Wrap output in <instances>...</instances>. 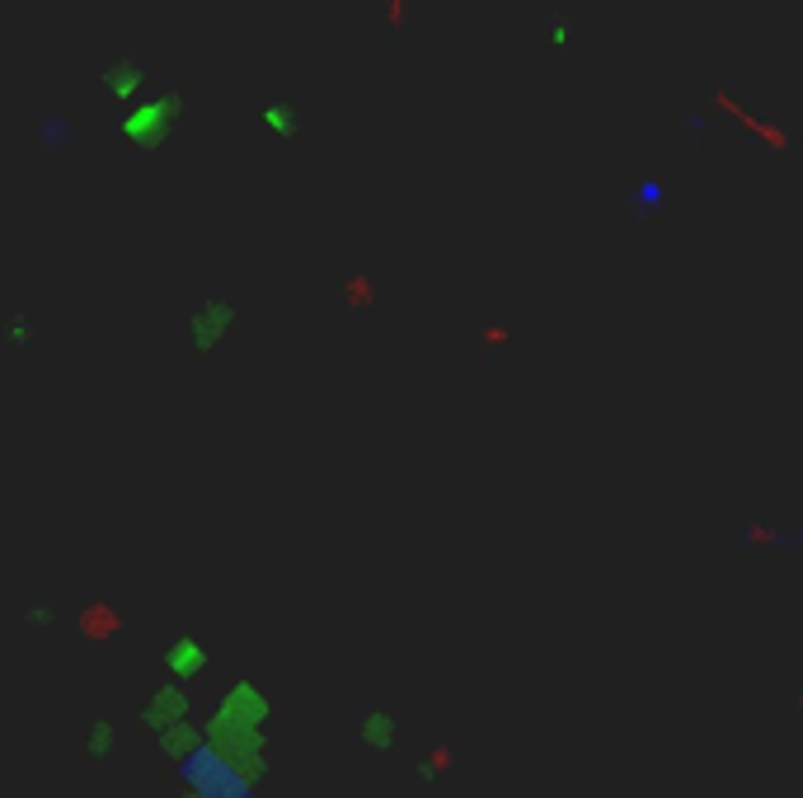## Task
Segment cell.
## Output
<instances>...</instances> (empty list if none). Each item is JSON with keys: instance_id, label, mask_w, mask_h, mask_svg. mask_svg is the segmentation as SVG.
Instances as JSON below:
<instances>
[{"instance_id": "1", "label": "cell", "mask_w": 803, "mask_h": 798, "mask_svg": "<svg viewBox=\"0 0 803 798\" xmlns=\"http://www.w3.org/2000/svg\"><path fill=\"white\" fill-rule=\"evenodd\" d=\"M174 780L193 798H263L245 770L212 742H188L174 761Z\"/></svg>"}, {"instance_id": "2", "label": "cell", "mask_w": 803, "mask_h": 798, "mask_svg": "<svg viewBox=\"0 0 803 798\" xmlns=\"http://www.w3.org/2000/svg\"><path fill=\"white\" fill-rule=\"evenodd\" d=\"M357 733H362V747H371V752H390L395 737H400V723H395V714H386V709H367V714L357 719Z\"/></svg>"}]
</instances>
